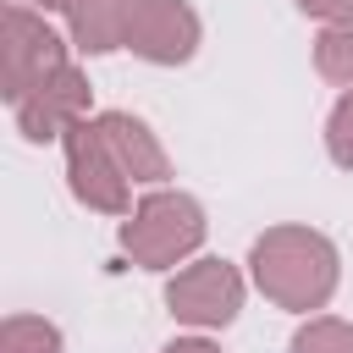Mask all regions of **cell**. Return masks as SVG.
Returning a JSON list of instances; mask_svg holds the SVG:
<instances>
[{"mask_svg": "<svg viewBox=\"0 0 353 353\" xmlns=\"http://www.w3.org/2000/svg\"><path fill=\"white\" fill-rule=\"evenodd\" d=\"M248 270H254V287L276 309L309 314L336 292V248L314 226H270V232H259L254 248H248Z\"/></svg>", "mask_w": 353, "mask_h": 353, "instance_id": "cell-1", "label": "cell"}, {"mask_svg": "<svg viewBox=\"0 0 353 353\" xmlns=\"http://www.w3.org/2000/svg\"><path fill=\"white\" fill-rule=\"evenodd\" d=\"M204 243V210L188 193L154 188L127 221H121V248L132 254V265L143 270H171L176 259H188Z\"/></svg>", "mask_w": 353, "mask_h": 353, "instance_id": "cell-2", "label": "cell"}, {"mask_svg": "<svg viewBox=\"0 0 353 353\" xmlns=\"http://www.w3.org/2000/svg\"><path fill=\"white\" fill-rule=\"evenodd\" d=\"M61 66H66L61 33L33 6H6V22H0V94L17 105L44 77H55Z\"/></svg>", "mask_w": 353, "mask_h": 353, "instance_id": "cell-3", "label": "cell"}, {"mask_svg": "<svg viewBox=\"0 0 353 353\" xmlns=\"http://www.w3.org/2000/svg\"><path fill=\"white\" fill-rule=\"evenodd\" d=\"M66 182L77 193V204L99 210V215H132V182L116 165V154L105 149L94 116H83L77 127H66Z\"/></svg>", "mask_w": 353, "mask_h": 353, "instance_id": "cell-4", "label": "cell"}, {"mask_svg": "<svg viewBox=\"0 0 353 353\" xmlns=\"http://www.w3.org/2000/svg\"><path fill=\"white\" fill-rule=\"evenodd\" d=\"M165 309L188 325H204V331L232 325L243 309V276L226 259H199L165 281Z\"/></svg>", "mask_w": 353, "mask_h": 353, "instance_id": "cell-5", "label": "cell"}, {"mask_svg": "<svg viewBox=\"0 0 353 353\" xmlns=\"http://www.w3.org/2000/svg\"><path fill=\"white\" fill-rule=\"evenodd\" d=\"M199 33L204 28H199V11L188 0H138L121 50H132L154 66H182V61H193Z\"/></svg>", "mask_w": 353, "mask_h": 353, "instance_id": "cell-6", "label": "cell"}, {"mask_svg": "<svg viewBox=\"0 0 353 353\" xmlns=\"http://www.w3.org/2000/svg\"><path fill=\"white\" fill-rule=\"evenodd\" d=\"M17 110V127L28 143H50V138H66V127H77L88 116V77L66 61L55 77H44L28 99L11 105Z\"/></svg>", "mask_w": 353, "mask_h": 353, "instance_id": "cell-7", "label": "cell"}, {"mask_svg": "<svg viewBox=\"0 0 353 353\" xmlns=\"http://www.w3.org/2000/svg\"><path fill=\"white\" fill-rule=\"evenodd\" d=\"M94 127H99L105 149L116 154V165L127 171V182H165V176H171L165 149L154 143V132H149L138 116H127V110H105V116H94Z\"/></svg>", "mask_w": 353, "mask_h": 353, "instance_id": "cell-8", "label": "cell"}, {"mask_svg": "<svg viewBox=\"0 0 353 353\" xmlns=\"http://www.w3.org/2000/svg\"><path fill=\"white\" fill-rule=\"evenodd\" d=\"M132 6H138V0H66L72 44H77L83 55H110V50H121L127 22H132Z\"/></svg>", "mask_w": 353, "mask_h": 353, "instance_id": "cell-9", "label": "cell"}, {"mask_svg": "<svg viewBox=\"0 0 353 353\" xmlns=\"http://www.w3.org/2000/svg\"><path fill=\"white\" fill-rule=\"evenodd\" d=\"M314 66H320L325 83L353 88V22H331V28L314 39Z\"/></svg>", "mask_w": 353, "mask_h": 353, "instance_id": "cell-10", "label": "cell"}, {"mask_svg": "<svg viewBox=\"0 0 353 353\" xmlns=\"http://www.w3.org/2000/svg\"><path fill=\"white\" fill-rule=\"evenodd\" d=\"M0 353H61V331L44 314H6Z\"/></svg>", "mask_w": 353, "mask_h": 353, "instance_id": "cell-11", "label": "cell"}, {"mask_svg": "<svg viewBox=\"0 0 353 353\" xmlns=\"http://www.w3.org/2000/svg\"><path fill=\"white\" fill-rule=\"evenodd\" d=\"M292 353H353V325L336 320V314H314L292 336Z\"/></svg>", "mask_w": 353, "mask_h": 353, "instance_id": "cell-12", "label": "cell"}, {"mask_svg": "<svg viewBox=\"0 0 353 353\" xmlns=\"http://www.w3.org/2000/svg\"><path fill=\"white\" fill-rule=\"evenodd\" d=\"M325 149H331V160H336L342 171H353V88L336 99V110H331V121H325Z\"/></svg>", "mask_w": 353, "mask_h": 353, "instance_id": "cell-13", "label": "cell"}, {"mask_svg": "<svg viewBox=\"0 0 353 353\" xmlns=\"http://www.w3.org/2000/svg\"><path fill=\"white\" fill-rule=\"evenodd\" d=\"M298 11H309L320 22H353V0H298Z\"/></svg>", "mask_w": 353, "mask_h": 353, "instance_id": "cell-14", "label": "cell"}, {"mask_svg": "<svg viewBox=\"0 0 353 353\" xmlns=\"http://www.w3.org/2000/svg\"><path fill=\"white\" fill-rule=\"evenodd\" d=\"M160 353H221L215 342H204V336H176V342H165Z\"/></svg>", "mask_w": 353, "mask_h": 353, "instance_id": "cell-15", "label": "cell"}, {"mask_svg": "<svg viewBox=\"0 0 353 353\" xmlns=\"http://www.w3.org/2000/svg\"><path fill=\"white\" fill-rule=\"evenodd\" d=\"M11 6H39V11H66V0H11Z\"/></svg>", "mask_w": 353, "mask_h": 353, "instance_id": "cell-16", "label": "cell"}]
</instances>
